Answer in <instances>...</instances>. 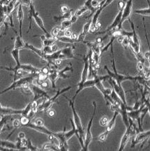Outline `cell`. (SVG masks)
<instances>
[{
	"label": "cell",
	"instance_id": "1",
	"mask_svg": "<svg viewBox=\"0 0 150 151\" xmlns=\"http://www.w3.org/2000/svg\"><path fill=\"white\" fill-rule=\"evenodd\" d=\"M110 51H111V55H112V66L113 68L114 72H112L108 68L107 66H105V69L107 71L108 74L110 77L114 79V81L117 82V84L119 86H122V83L125 81H138L140 76H125L122 75L118 73L117 71V68H116L115 65V60H114V51H113V46L112 44L110 46Z\"/></svg>",
	"mask_w": 150,
	"mask_h": 151
},
{
	"label": "cell",
	"instance_id": "2",
	"mask_svg": "<svg viewBox=\"0 0 150 151\" xmlns=\"http://www.w3.org/2000/svg\"><path fill=\"white\" fill-rule=\"evenodd\" d=\"M67 99H68L69 102V106L71 108L72 112H73V120L74 124L75 125V127H76L77 130L78 131L79 136H80V139H78L79 142H80V146L82 147V150H83L84 146H85V144H84V140H85V138H84V131H83V125H82V123H81V120H80V117H79L78 113L75 111V106H74V101H73L72 99H69L67 97L64 96Z\"/></svg>",
	"mask_w": 150,
	"mask_h": 151
},
{
	"label": "cell",
	"instance_id": "3",
	"mask_svg": "<svg viewBox=\"0 0 150 151\" xmlns=\"http://www.w3.org/2000/svg\"><path fill=\"white\" fill-rule=\"evenodd\" d=\"M29 8H30V26H29V29H28V30H27V34L30 32V30L32 29V18H34V19L35 22H36V23L37 24V25H38V26L41 28V30H42V31L44 32L45 35L46 36V37L53 38L52 36V35L50 34V33L48 32V30H47L46 29V27H45L43 20H42L41 18L39 16L38 12H37V11L35 10V8H34V6L33 2L30 4V6H29Z\"/></svg>",
	"mask_w": 150,
	"mask_h": 151
},
{
	"label": "cell",
	"instance_id": "4",
	"mask_svg": "<svg viewBox=\"0 0 150 151\" xmlns=\"http://www.w3.org/2000/svg\"><path fill=\"white\" fill-rule=\"evenodd\" d=\"M71 86H68L67 88H63L61 90H58L55 95L53 96L52 97L44 99L43 102L38 106V111H44L45 113H47L48 111L49 110V109H50L51 107H52V104L57 101V98L60 95L64 94V93H65L66 92H67V91H69V90L71 89Z\"/></svg>",
	"mask_w": 150,
	"mask_h": 151
},
{
	"label": "cell",
	"instance_id": "5",
	"mask_svg": "<svg viewBox=\"0 0 150 151\" xmlns=\"http://www.w3.org/2000/svg\"><path fill=\"white\" fill-rule=\"evenodd\" d=\"M38 74H39V73H32V74H30V76L25 77V78H20V79L18 80H15L13 83L9 88H7L6 89L0 92V95H1V94H3L4 93H5L6 92H9V91L12 90L17 89V88H21L24 85L32 83V82L34 81V80H35L37 77H38Z\"/></svg>",
	"mask_w": 150,
	"mask_h": 151
},
{
	"label": "cell",
	"instance_id": "6",
	"mask_svg": "<svg viewBox=\"0 0 150 151\" xmlns=\"http://www.w3.org/2000/svg\"><path fill=\"white\" fill-rule=\"evenodd\" d=\"M32 102H30L23 110H16L11 108H4L0 104V115H25L28 116L32 111Z\"/></svg>",
	"mask_w": 150,
	"mask_h": 151
},
{
	"label": "cell",
	"instance_id": "7",
	"mask_svg": "<svg viewBox=\"0 0 150 151\" xmlns=\"http://www.w3.org/2000/svg\"><path fill=\"white\" fill-rule=\"evenodd\" d=\"M93 115H92V117H91V119H90L89 122V123H88L87 129L86 136H85V140H84V144H85V146H84L83 150H84V151H87L88 150L89 146L90 143L91 142V141H92V139H93L92 134H91V127H92L93 118H94L95 114H96V102H93Z\"/></svg>",
	"mask_w": 150,
	"mask_h": 151
},
{
	"label": "cell",
	"instance_id": "8",
	"mask_svg": "<svg viewBox=\"0 0 150 151\" xmlns=\"http://www.w3.org/2000/svg\"><path fill=\"white\" fill-rule=\"evenodd\" d=\"M109 76L107 75V76H96L94 77V78H93V80H87L85 82V83H83V86H82L80 88H78V90H77V91L75 92V95L73 96L72 98V100L73 101H75V97L78 96V94L81 92L82 90H83V89H85V88H91V87H93V86H95V85H96V83H97L98 81H106V80H108L109 78Z\"/></svg>",
	"mask_w": 150,
	"mask_h": 151
},
{
	"label": "cell",
	"instance_id": "9",
	"mask_svg": "<svg viewBox=\"0 0 150 151\" xmlns=\"http://www.w3.org/2000/svg\"><path fill=\"white\" fill-rule=\"evenodd\" d=\"M30 89H31L32 92L34 94V101H37L38 99H48L49 96L47 94V92L43 89H42L40 86H36V85L33 84V83H30L29 84Z\"/></svg>",
	"mask_w": 150,
	"mask_h": 151
},
{
	"label": "cell",
	"instance_id": "10",
	"mask_svg": "<svg viewBox=\"0 0 150 151\" xmlns=\"http://www.w3.org/2000/svg\"><path fill=\"white\" fill-rule=\"evenodd\" d=\"M108 80L111 86L112 87V89L115 91V92L117 93V95L119 96V98L122 99V101L123 102L124 104L127 105L126 100L125 92H124L122 86H119V85L117 83V82L114 81V79H112L111 77H109V78Z\"/></svg>",
	"mask_w": 150,
	"mask_h": 151
},
{
	"label": "cell",
	"instance_id": "11",
	"mask_svg": "<svg viewBox=\"0 0 150 151\" xmlns=\"http://www.w3.org/2000/svg\"><path fill=\"white\" fill-rule=\"evenodd\" d=\"M132 6H133V0H128L126 3L125 7H124L123 13H122V19H121L120 25H119V30L122 29V24L126 20L130 18V15L132 13Z\"/></svg>",
	"mask_w": 150,
	"mask_h": 151
},
{
	"label": "cell",
	"instance_id": "12",
	"mask_svg": "<svg viewBox=\"0 0 150 151\" xmlns=\"http://www.w3.org/2000/svg\"><path fill=\"white\" fill-rule=\"evenodd\" d=\"M84 67L81 75V81L78 83V88H80L84 83L87 80L89 70V54L83 57Z\"/></svg>",
	"mask_w": 150,
	"mask_h": 151
},
{
	"label": "cell",
	"instance_id": "13",
	"mask_svg": "<svg viewBox=\"0 0 150 151\" xmlns=\"http://www.w3.org/2000/svg\"><path fill=\"white\" fill-rule=\"evenodd\" d=\"M150 136V130L147 131H145V132H143V131H140V133H138L135 136H134V138L132 140V144L130 147L131 148H134L137 144H140L141 142H145L149 138Z\"/></svg>",
	"mask_w": 150,
	"mask_h": 151
},
{
	"label": "cell",
	"instance_id": "14",
	"mask_svg": "<svg viewBox=\"0 0 150 151\" xmlns=\"http://www.w3.org/2000/svg\"><path fill=\"white\" fill-rule=\"evenodd\" d=\"M75 49V46H68L64 49H61V53L59 55V59L63 60V59H73L75 58V56L73 54V50Z\"/></svg>",
	"mask_w": 150,
	"mask_h": 151
},
{
	"label": "cell",
	"instance_id": "15",
	"mask_svg": "<svg viewBox=\"0 0 150 151\" xmlns=\"http://www.w3.org/2000/svg\"><path fill=\"white\" fill-rule=\"evenodd\" d=\"M91 18L89 19L88 21L85 24V25L83 26V32H82L81 34L78 35V42H83L85 41V38L86 37L87 34L89 32V30H90V27H91Z\"/></svg>",
	"mask_w": 150,
	"mask_h": 151
},
{
	"label": "cell",
	"instance_id": "16",
	"mask_svg": "<svg viewBox=\"0 0 150 151\" xmlns=\"http://www.w3.org/2000/svg\"><path fill=\"white\" fill-rule=\"evenodd\" d=\"M48 79L50 81L52 88L53 89L56 88V81L57 79H59L58 77V70L56 69H50V71L48 74Z\"/></svg>",
	"mask_w": 150,
	"mask_h": 151
},
{
	"label": "cell",
	"instance_id": "17",
	"mask_svg": "<svg viewBox=\"0 0 150 151\" xmlns=\"http://www.w3.org/2000/svg\"><path fill=\"white\" fill-rule=\"evenodd\" d=\"M26 127H27L32 128V129H34L36 130V131H39V132L43 133V134H47V135L54 134V132L50 131L49 129H47L46 127H45L44 125H43V126H38V125H36L35 124H34V123H32L30 122V123H29L28 124L26 125Z\"/></svg>",
	"mask_w": 150,
	"mask_h": 151
},
{
	"label": "cell",
	"instance_id": "18",
	"mask_svg": "<svg viewBox=\"0 0 150 151\" xmlns=\"http://www.w3.org/2000/svg\"><path fill=\"white\" fill-rule=\"evenodd\" d=\"M17 18L19 22V32H20V37H22V21H23L24 18V12L22 10V5L20 4H18V9L17 11Z\"/></svg>",
	"mask_w": 150,
	"mask_h": 151
},
{
	"label": "cell",
	"instance_id": "19",
	"mask_svg": "<svg viewBox=\"0 0 150 151\" xmlns=\"http://www.w3.org/2000/svg\"><path fill=\"white\" fill-rule=\"evenodd\" d=\"M119 112L118 111H114V115L113 116H112V118L110 119V120L108 121V123L107 126H106V131H107V132L110 133L111 131H112V129L114 128V125H115V121H116V119H117V115H119Z\"/></svg>",
	"mask_w": 150,
	"mask_h": 151
},
{
	"label": "cell",
	"instance_id": "20",
	"mask_svg": "<svg viewBox=\"0 0 150 151\" xmlns=\"http://www.w3.org/2000/svg\"><path fill=\"white\" fill-rule=\"evenodd\" d=\"M40 38L41 39L43 46H51L55 44L56 39L54 38H48L46 37V35H41V36H40Z\"/></svg>",
	"mask_w": 150,
	"mask_h": 151
},
{
	"label": "cell",
	"instance_id": "21",
	"mask_svg": "<svg viewBox=\"0 0 150 151\" xmlns=\"http://www.w3.org/2000/svg\"><path fill=\"white\" fill-rule=\"evenodd\" d=\"M0 146L2 147L6 148L9 149V150H17V146H16V143H13L11 141L7 140L6 141H0Z\"/></svg>",
	"mask_w": 150,
	"mask_h": 151
},
{
	"label": "cell",
	"instance_id": "22",
	"mask_svg": "<svg viewBox=\"0 0 150 151\" xmlns=\"http://www.w3.org/2000/svg\"><path fill=\"white\" fill-rule=\"evenodd\" d=\"M68 71H73L71 63H69V65H68L67 67H66L64 69H63L62 70L58 71V77H59V78H69V76L65 74L66 72Z\"/></svg>",
	"mask_w": 150,
	"mask_h": 151
},
{
	"label": "cell",
	"instance_id": "23",
	"mask_svg": "<svg viewBox=\"0 0 150 151\" xmlns=\"http://www.w3.org/2000/svg\"><path fill=\"white\" fill-rule=\"evenodd\" d=\"M25 43L24 42L23 40L22 39V37H20V35H16L15 39V43H14V48L15 49L21 50L25 49Z\"/></svg>",
	"mask_w": 150,
	"mask_h": 151
},
{
	"label": "cell",
	"instance_id": "24",
	"mask_svg": "<svg viewBox=\"0 0 150 151\" xmlns=\"http://www.w3.org/2000/svg\"><path fill=\"white\" fill-rule=\"evenodd\" d=\"M13 116H15V115H1V119L0 120V134H1L3 128H4V125L8 123L9 120H10L13 118ZM0 141H1V139H0Z\"/></svg>",
	"mask_w": 150,
	"mask_h": 151
},
{
	"label": "cell",
	"instance_id": "25",
	"mask_svg": "<svg viewBox=\"0 0 150 151\" xmlns=\"http://www.w3.org/2000/svg\"><path fill=\"white\" fill-rule=\"evenodd\" d=\"M72 12L73 10L72 9H70L68 12L65 13H63V15L60 16H54V20H55L56 22L58 21H62V20H68V19H70L72 16Z\"/></svg>",
	"mask_w": 150,
	"mask_h": 151
},
{
	"label": "cell",
	"instance_id": "26",
	"mask_svg": "<svg viewBox=\"0 0 150 151\" xmlns=\"http://www.w3.org/2000/svg\"><path fill=\"white\" fill-rule=\"evenodd\" d=\"M20 51V50L13 48V49L11 52V55H12V57H13V59H15L16 66H17V67H18V66H20L21 65L20 62V55H19Z\"/></svg>",
	"mask_w": 150,
	"mask_h": 151
},
{
	"label": "cell",
	"instance_id": "27",
	"mask_svg": "<svg viewBox=\"0 0 150 151\" xmlns=\"http://www.w3.org/2000/svg\"><path fill=\"white\" fill-rule=\"evenodd\" d=\"M55 39H56V41H61V42H63V43H72V44H73V43H77L75 40L73 39V38H71V37H67V36H57V37L55 38Z\"/></svg>",
	"mask_w": 150,
	"mask_h": 151
},
{
	"label": "cell",
	"instance_id": "28",
	"mask_svg": "<svg viewBox=\"0 0 150 151\" xmlns=\"http://www.w3.org/2000/svg\"><path fill=\"white\" fill-rule=\"evenodd\" d=\"M42 150H60L58 146L54 145V144L50 143H47V144H44L41 149Z\"/></svg>",
	"mask_w": 150,
	"mask_h": 151
},
{
	"label": "cell",
	"instance_id": "29",
	"mask_svg": "<svg viewBox=\"0 0 150 151\" xmlns=\"http://www.w3.org/2000/svg\"><path fill=\"white\" fill-rule=\"evenodd\" d=\"M71 25H72V22H71L70 19L62 20V24H61V30L64 31V30H67V29H70Z\"/></svg>",
	"mask_w": 150,
	"mask_h": 151
},
{
	"label": "cell",
	"instance_id": "30",
	"mask_svg": "<svg viewBox=\"0 0 150 151\" xmlns=\"http://www.w3.org/2000/svg\"><path fill=\"white\" fill-rule=\"evenodd\" d=\"M91 1H92V0H87V1L85 2V4H84V5L86 6V7L89 10L91 11V14L89 15V16L88 17V18H89L92 16V15H93V13H95V11H96V9H93V8L92 7V6H91Z\"/></svg>",
	"mask_w": 150,
	"mask_h": 151
},
{
	"label": "cell",
	"instance_id": "31",
	"mask_svg": "<svg viewBox=\"0 0 150 151\" xmlns=\"http://www.w3.org/2000/svg\"><path fill=\"white\" fill-rule=\"evenodd\" d=\"M87 11H89V9L85 5H83L80 8H79L78 10L75 11L74 15L76 16L77 17H80V16H83V14L85 13H86Z\"/></svg>",
	"mask_w": 150,
	"mask_h": 151
},
{
	"label": "cell",
	"instance_id": "32",
	"mask_svg": "<svg viewBox=\"0 0 150 151\" xmlns=\"http://www.w3.org/2000/svg\"><path fill=\"white\" fill-rule=\"evenodd\" d=\"M135 13L139 14L142 16H150V8L148 9H138V10L134 11Z\"/></svg>",
	"mask_w": 150,
	"mask_h": 151
},
{
	"label": "cell",
	"instance_id": "33",
	"mask_svg": "<svg viewBox=\"0 0 150 151\" xmlns=\"http://www.w3.org/2000/svg\"><path fill=\"white\" fill-rule=\"evenodd\" d=\"M13 126L14 127V129L13 130L12 132L9 135V136H8V138H9L10 136H11V134H13V133L15 132V131L17 129H18L19 127L21 126V124H20V120H19V117L17 118V119H15V120H13Z\"/></svg>",
	"mask_w": 150,
	"mask_h": 151
},
{
	"label": "cell",
	"instance_id": "34",
	"mask_svg": "<svg viewBox=\"0 0 150 151\" xmlns=\"http://www.w3.org/2000/svg\"><path fill=\"white\" fill-rule=\"evenodd\" d=\"M116 38H117V37H115V36H112V38H111L110 41V42L108 43V44L106 45V46H104V47H102V49H101V55L104 53V52H106V51H107L108 50L109 47H110L111 45L113 44L114 41L116 39Z\"/></svg>",
	"mask_w": 150,
	"mask_h": 151
},
{
	"label": "cell",
	"instance_id": "35",
	"mask_svg": "<svg viewBox=\"0 0 150 151\" xmlns=\"http://www.w3.org/2000/svg\"><path fill=\"white\" fill-rule=\"evenodd\" d=\"M26 148L28 150H32V151L40 150L39 148H38L36 147V146H34L33 145H32V141H31V140H30V139H28V141H27Z\"/></svg>",
	"mask_w": 150,
	"mask_h": 151
},
{
	"label": "cell",
	"instance_id": "36",
	"mask_svg": "<svg viewBox=\"0 0 150 151\" xmlns=\"http://www.w3.org/2000/svg\"><path fill=\"white\" fill-rule=\"evenodd\" d=\"M61 30H61V27H54V28H53L52 30V31H51L50 34L52 35V36L53 38H55L58 36V35H59V32H60Z\"/></svg>",
	"mask_w": 150,
	"mask_h": 151
},
{
	"label": "cell",
	"instance_id": "37",
	"mask_svg": "<svg viewBox=\"0 0 150 151\" xmlns=\"http://www.w3.org/2000/svg\"><path fill=\"white\" fill-rule=\"evenodd\" d=\"M108 134H109L108 132H107L106 131H105L104 133H102L101 134H100L99 136H98V137L95 139H96V140L101 141V142H104V141L106 140V139H107V136Z\"/></svg>",
	"mask_w": 150,
	"mask_h": 151
},
{
	"label": "cell",
	"instance_id": "38",
	"mask_svg": "<svg viewBox=\"0 0 150 151\" xmlns=\"http://www.w3.org/2000/svg\"><path fill=\"white\" fill-rule=\"evenodd\" d=\"M41 50H42V51H43V52L46 55H50V54L53 53L52 46H43V48H42Z\"/></svg>",
	"mask_w": 150,
	"mask_h": 151
},
{
	"label": "cell",
	"instance_id": "39",
	"mask_svg": "<svg viewBox=\"0 0 150 151\" xmlns=\"http://www.w3.org/2000/svg\"><path fill=\"white\" fill-rule=\"evenodd\" d=\"M129 38H130L127 37V36H124L123 41H122V45L125 49H127V48L129 46Z\"/></svg>",
	"mask_w": 150,
	"mask_h": 151
},
{
	"label": "cell",
	"instance_id": "40",
	"mask_svg": "<svg viewBox=\"0 0 150 151\" xmlns=\"http://www.w3.org/2000/svg\"><path fill=\"white\" fill-rule=\"evenodd\" d=\"M108 118H107L106 116H104L101 118V120H100V125H101L102 127H106L107 126L108 123Z\"/></svg>",
	"mask_w": 150,
	"mask_h": 151
},
{
	"label": "cell",
	"instance_id": "41",
	"mask_svg": "<svg viewBox=\"0 0 150 151\" xmlns=\"http://www.w3.org/2000/svg\"><path fill=\"white\" fill-rule=\"evenodd\" d=\"M34 124H35L36 125H38V126H43V125H44V121H43V120L42 118H38L35 119L34 123Z\"/></svg>",
	"mask_w": 150,
	"mask_h": 151
},
{
	"label": "cell",
	"instance_id": "42",
	"mask_svg": "<svg viewBox=\"0 0 150 151\" xmlns=\"http://www.w3.org/2000/svg\"><path fill=\"white\" fill-rule=\"evenodd\" d=\"M100 3L101 2L98 0H92V1H91V6H92L93 9H97L99 7Z\"/></svg>",
	"mask_w": 150,
	"mask_h": 151
},
{
	"label": "cell",
	"instance_id": "43",
	"mask_svg": "<svg viewBox=\"0 0 150 151\" xmlns=\"http://www.w3.org/2000/svg\"><path fill=\"white\" fill-rule=\"evenodd\" d=\"M72 33L73 32H71V30H69V29H67V30H65L64 31V36H67V37H71Z\"/></svg>",
	"mask_w": 150,
	"mask_h": 151
},
{
	"label": "cell",
	"instance_id": "44",
	"mask_svg": "<svg viewBox=\"0 0 150 151\" xmlns=\"http://www.w3.org/2000/svg\"><path fill=\"white\" fill-rule=\"evenodd\" d=\"M60 10H61V12H62V13H65L68 12V11L70 10V9H69V8L67 6L63 5V6H61Z\"/></svg>",
	"mask_w": 150,
	"mask_h": 151
},
{
	"label": "cell",
	"instance_id": "45",
	"mask_svg": "<svg viewBox=\"0 0 150 151\" xmlns=\"http://www.w3.org/2000/svg\"><path fill=\"white\" fill-rule=\"evenodd\" d=\"M40 87L42 88V89H47V88H48V87H49V84H48V81H47V80L46 81H44L42 83V84L40 86Z\"/></svg>",
	"mask_w": 150,
	"mask_h": 151
},
{
	"label": "cell",
	"instance_id": "46",
	"mask_svg": "<svg viewBox=\"0 0 150 151\" xmlns=\"http://www.w3.org/2000/svg\"><path fill=\"white\" fill-rule=\"evenodd\" d=\"M144 64L140 62H138V65H137V67H138V69L140 71H144Z\"/></svg>",
	"mask_w": 150,
	"mask_h": 151
},
{
	"label": "cell",
	"instance_id": "47",
	"mask_svg": "<svg viewBox=\"0 0 150 151\" xmlns=\"http://www.w3.org/2000/svg\"><path fill=\"white\" fill-rule=\"evenodd\" d=\"M78 18V17H77L75 15H73V16L72 15L71 18H70V20H71V22H72V24H73V23H75V22H77Z\"/></svg>",
	"mask_w": 150,
	"mask_h": 151
},
{
	"label": "cell",
	"instance_id": "48",
	"mask_svg": "<svg viewBox=\"0 0 150 151\" xmlns=\"http://www.w3.org/2000/svg\"><path fill=\"white\" fill-rule=\"evenodd\" d=\"M47 113H48V115L50 117H54L55 115V111L54 110H52V109H49Z\"/></svg>",
	"mask_w": 150,
	"mask_h": 151
},
{
	"label": "cell",
	"instance_id": "49",
	"mask_svg": "<svg viewBox=\"0 0 150 151\" xmlns=\"http://www.w3.org/2000/svg\"><path fill=\"white\" fill-rule=\"evenodd\" d=\"M71 38H73V39L75 40V41H76V42L78 43V34L73 32L72 34H71Z\"/></svg>",
	"mask_w": 150,
	"mask_h": 151
},
{
	"label": "cell",
	"instance_id": "50",
	"mask_svg": "<svg viewBox=\"0 0 150 151\" xmlns=\"http://www.w3.org/2000/svg\"><path fill=\"white\" fill-rule=\"evenodd\" d=\"M145 105H146L147 107H148V112H149V113L150 115V102H149V99H148V98L146 99V101H145Z\"/></svg>",
	"mask_w": 150,
	"mask_h": 151
},
{
	"label": "cell",
	"instance_id": "51",
	"mask_svg": "<svg viewBox=\"0 0 150 151\" xmlns=\"http://www.w3.org/2000/svg\"><path fill=\"white\" fill-rule=\"evenodd\" d=\"M124 36H122V35H119V36H117V38H116V39L117 40V41H118L119 43H122V41H123V39H124Z\"/></svg>",
	"mask_w": 150,
	"mask_h": 151
},
{
	"label": "cell",
	"instance_id": "52",
	"mask_svg": "<svg viewBox=\"0 0 150 151\" xmlns=\"http://www.w3.org/2000/svg\"><path fill=\"white\" fill-rule=\"evenodd\" d=\"M17 138H19V139H24V138H25V133L22 132V131H21V132L19 133L18 137H17Z\"/></svg>",
	"mask_w": 150,
	"mask_h": 151
}]
</instances>
